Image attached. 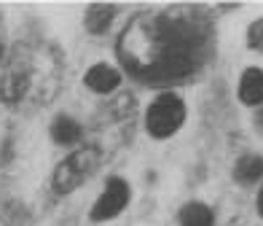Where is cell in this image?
<instances>
[{
    "mask_svg": "<svg viewBox=\"0 0 263 226\" xmlns=\"http://www.w3.org/2000/svg\"><path fill=\"white\" fill-rule=\"evenodd\" d=\"M212 27L204 8L175 6L137 14L118 38L124 70L153 86H170L199 73L210 54Z\"/></svg>",
    "mask_w": 263,
    "mask_h": 226,
    "instance_id": "1",
    "label": "cell"
},
{
    "mask_svg": "<svg viewBox=\"0 0 263 226\" xmlns=\"http://www.w3.org/2000/svg\"><path fill=\"white\" fill-rule=\"evenodd\" d=\"M59 59L46 46L16 43L0 73V100L11 108L46 102L57 94Z\"/></svg>",
    "mask_w": 263,
    "mask_h": 226,
    "instance_id": "2",
    "label": "cell"
},
{
    "mask_svg": "<svg viewBox=\"0 0 263 226\" xmlns=\"http://www.w3.org/2000/svg\"><path fill=\"white\" fill-rule=\"evenodd\" d=\"M100 162H102L100 146H78L76 151H70L67 157L54 167V172H51V188L59 197L73 194L76 188H81L94 172H97Z\"/></svg>",
    "mask_w": 263,
    "mask_h": 226,
    "instance_id": "3",
    "label": "cell"
},
{
    "mask_svg": "<svg viewBox=\"0 0 263 226\" xmlns=\"http://www.w3.org/2000/svg\"><path fill=\"white\" fill-rule=\"evenodd\" d=\"M185 100L172 89L159 92L151 100L148 111H145V132L156 140H166L180 132V127L185 124Z\"/></svg>",
    "mask_w": 263,
    "mask_h": 226,
    "instance_id": "4",
    "label": "cell"
},
{
    "mask_svg": "<svg viewBox=\"0 0 263 226\" xmlns=\"http://www.w3.org/2000/svg\"><path fill=\"white\" fill-rule=\"evenodd\" d=\"M129 202H132V188L129 183L124 181L121 175H110L107 178V183L102 188V194L97 197V202L91 205L89 210V218L94 223H102V221H113L118 218L121 213L129 207Z\"/></svg>",
    "mask_w": 263,
    "mask_h": 226,
    "instance_id": "5",
    "label": "cell"
},
{
    "mask_svg": "<svg viewBox=\"0 0 263 226\" xmlns=\"http://www.w3.org/2000/svg\"><path fill=\"white\" fill-rule=\"evenodd\" d=\"M236 97L247 108H260L263 105V67H247L239 76Z\"/></svg>",
    "mask_w": 263,
    "mask_h": 226,
    "instance_id": "6",
    "label": "cell"
},
{
    "mask_svg": "<svg viewBox=\"0 0 263 226\" xmlns=\"http://www.w3.org/2000/svg\"><path fill=\"white\" fill-rule=\"evenodd\" d=\"M83 84H86V89H91L94 94H113L121 86V73L107 62H97L86 70Z\"/></svg>",
    "mask_w": 263,
    "mask_h": 226,
    "instance_id": "7",
    "label": "cell"
},
{
    "mask_svg": "<svg viewBox=\"0 0 263 226\" xmlns=\"http://www.w3.org/2000/svg\"><path fill=\"white\" fill-rule=\"evenodd\" d=\"M49 135H51V140L57 143V146L73 148V146H78V143L83 140V127L76 121L73 116L59 113L54 121H51V127H49Z\"/></svg>",
    "mask_w": 263,
    "mask_h": 226,
    "instance_id": "8",
    "label": "cell"
},
{
    "mask_svg": "<svg viewBox=\"0 0 263 226\" xmlns=\"http://www.w3.org/2000/svg\"><path fill=\"white\" fill-rule=\"evenodd\" d=\"M234 181L239 186H255L258 181H263V157H258V153L239 157L234 164Z\"/></svg>",
    "mask_w": 263,
    "mask_h": 226,
    "instance_id": "9",
    "label": "cell"
},
{
    "mask_svg": "<svg viewBox=\"0 0 263 226\" xmlns=\"http://www.w3.org/2000/svg\"><path fill=\"white\" fill-rule=\"evenodd\" d=\"M177 221H180V226H215V210L207 205V202L191 199L180 207Z\"/></svg>",
    "mask_w": 263,
    "mask_h": 226,
    "instance_id": "10",
    "label": "cell"
},
{
    "mask_svg": "<svg viewBox=\"0 0 263 226\" xmlns=\"http://www.w3.org/2000/svg\"><path fill=\"white\" fill-rule=\"evenodd\" d=\"M118 14L116 6H107V3H91L86 8V19H83V25H86V32L91 35H102L107 32V27H110L113 16Z\"/></svg>",
    "mask_w": 263,
    "mask_h": 226,
    "instance_id": "11",
    "label": "cell"
},
{
    "mask_svg": "<svg viewBox=\"0 0 263 226\" xmlns=\"http://www.w3.org/2000/svg\"><path fill=\"white\" fill-rule=\"evenodd\" d=\"M247 49L263 54V16L255 19V22H250V27H247Z\"/></svg>",
    "mask_w": 263,
    "mask_h": 226,
    "instance_id": "12",
    "label": "cell"
},
{
    "mask_svg": "<svg viewBox=\"0 0 263 226\" xmlns=\"http://www.w3.org/2000/svg\"><path fill=\"white\" fill-rule=\"evenodd\" d=\"M255 210H258V216L263 218V186L258 188V197H255Z\"/></svg>",
    "mask_w": 263,
    "mask_h": 226,
    "instance_id": "13",
    "label": "cell"
},
{
    "mask_svg": "<svg viewBox=\"0 0 263 226\" xmlns=\"http://www.w3.org/2000/svg\"><path fill=\"white\" fill-rule=\"evenodd\" d=\"M255 127L263 132V105H260V108H255Z\"/></svg>",
    "mask_w": 263,
    "mask_h": 226,
    "instance_id": "14",
    "label": "cell"
},
{
    "mask_svg": "<svg viewBox=\"0 0 263 226\" xmlns=\"http://www.w3.org/2000/svg\"><path fill=\"white\" fill-rule=\"evenodd\" d=\"M0 62H3V41H0Z\"/></svg>",
    "mask_w": 263,
    "mask_h": 226,
    "instance_id": "15",
    "label": "cell"
}]
</instances>
